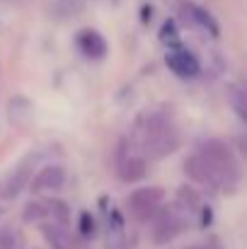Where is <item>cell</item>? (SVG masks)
I'll return each mask as SVG.
<instances>
[{
  "label": "cell",
  "instance_id": "cell-11",
  "mask_svg": "<svg viewBox=\"0 0 247 249\" xmlns=\"http://www.w3.org/2000/svg\"><path fill=\"white\" fill-rule=\"evenodd\" d=\"M177 206L182 211H189V213L201 211V196H199V191L196 189H189V186L177 189Z\"/></svg>",
  "mask_w": 247,
  "mask_h": 249
},
{
  "label": "cell",
  "instance_id": "cell-10",
  "mask_svg": "<svg viewBox=\"0 0 247 249\" xmlns=\"http://www.w3.org/2000/svg\"><path fill=\"white\" fill-rule=\"evenodd\" d=\"M184 12H187V17H189L196 27H201V29L209 32L211 36H218V24H216V19H213L204 7H199V5H189V7H184Z\"/></svg>",
  "mask_w": 247,
  "mask_h": 249
},
{
  "label": "cell",
  "instance_id": "cell-3",
  "mask_svg": "<svg viewBox=\"0 0 247 249\" xmlns=\"http://www.w3.org/2000/svg\"><path fill=\"white\" fill-rule=\"evenodd\" d=\"M163 189L160 186H146V189H136L131 196H129V208H131V215L138 220V223H148L163 206Z\"/></svg>",
  "mask_w": 247,
  "mask_h": 249
},
{
  "label": "cell",
  "instance_id": "cell-4",
  "mask_svg": "<svg viewBox=\"0 0 247 249\" xmlns=\"http://www.w3.org/2000/svg\"><path fill=\"white\" fill-rule=\"evenodd\" d=\"M153 218H155V223H153V240L158 245L172 242L182 232V228H184L182 218L177 213H172V211H158Z\"/></svg>",
  "mask_w": 247,
  "mask_h": 249
},
{
  "label": "cell",
  "instance_id": "cell-9",
  "mask_svg": "<svg viewBox=\"0 0 247 249\" xmlns=\"http://www.w3.org/2000/svg\"><path fill=\"white\" fill-rule=\"evenodd\" d=\"M78 46L85 56H92V58H102L107 53V41L102 39V34H97L92 29H85L78 36Z\"/></svg>",
  "mask_w": 247,
  "mask_h": 249
},
{
  "label": "cell",
  "instance_id": "cell-12",
  "mask_svg": "<svg viewBox=\"0 0 247 249\" xmlns=\"http://www.w3.org/2000/svg\"><path fill=\"white\" fill-rule=\"evenodd\" d=\"M27 184H29V169H27V167L15 169V174L10 177V181H7V186H5V196H7V198H15Z\"/></svg>",
  "mask_w": 247,
  "mask_h": 249
},
{
  "label": "cell",
  "instance_id": "cell-21",
  "mask_svg": "<svg viewBox=\"0 0 247 249\" xmlns=\"http://www.w3.org/2000/svg\"><path fill=\"white\" fill-rule=\"evenodd\" d=\"M187 249H206V247H199V245H196V247H187Z\"/></svg>",
  "mask_w": 247,
  "mask_h": 249
},
{
  "label": "cell",
  "instance_id": "cell-14",
  "mask_svg": "<svg viewBox=\"0 0 247 249\" xmlns=\"http://www.w3.org/2000/svg\"><path fill=\"white\" fill-rule=\"evenodd\" d=\"M109 247L124 249V223H121L119 213H114L112 223H109Z\"/></svg>",
  "mask_w": 247,
  "mask_h": 249
},
{
  "label": "cell",
  "instance_id": "cell-15",
  "mask_svg": "<svg viewBox=\"0 0 247 249\" xmlns=\"http://www.w3.org/2000/svg\"><path fill=\"white\" fill-rule=\"evenodd\" d=\"M49 211H51V215H54L61 225H68L71 211H68V206H66L63 201H51V203H49Z\"/></svg>",
  "mask_w": 247,
  "mask_h": 249
},
{
  "label": "cell",
  "instance_id": "cell-19",
  "mask_svg": "<svg viewBox=\"0 0 247 249\" xmlns=\"http://www.w3.org/2000/svg\"><path fill=\"white\" fill-rule=\"evenodd\" d=\"M235 109H238V114L245 119V104H243V92H240V89H235Z\"/></svg>",
  "mask_w": 247,
  "mask_h": 249
},
{
  "label": "cell",
  "instance_id": "cell-8",
  "mask_svg": "<svg viewBox=\"0 0 247 249\" xmlns=\"http://www.w3.org/2000/svg\"><path fill=\"white\" fill-rule=\"evenodd\" d=\"M116 167H119V177L126 184H133V181H138V179L146 177V160L138 158V155H131L129 153L121 162H116Z\"/></svg>",
  "mask_w": 247,
  "mask_h": 249
},
{
  "label": "cell",
  "instance_id": "cell-18",
  "mask_svg": "<svg viewBox=\"0 0 247 249\" xmlns=\"http://www.w3.org/2000/svg\"><path fill=\"white\" fill-rule=\"evenodd\" d=\"M80 232L82 235H92L95 232V220L90 213H82L80 215Z\"/></svg>",
  "mask_w": 247,
  "mask_h": 249
},
{
  "label": "cell",
  "instance_id": "cell-6",
  "mask_svg": "<svg viewBox=\"0 0 247 249\" xmlns=\"http://www.w3.org/2000/svg\"><path fill=\"white\" fill-rule=\"evenodd\" d=\"M66 184V169L61 165H49L39 169V174L29 181L32 191H46V189H61Z\"/></svg>",
  "mask_w": 247,
  "mask_h": 249
},
{
  "label": "cell",
  "instance_id": "cell-13",
  "mask_svg": "<svg viewBox=\"0 0 247 249\" xmlns=\"http://www.w3.org/2000/svg\"><path fill=\"white\" fill-rule=\"evenodd\" d=\"M44 237L54 249H68V237L58 225H44Z\"/></svg>",
  "mask_w": 247,
  "mask_h": 249
},
{
  "label": "cell",
  "instance_id": "cell-16",
  "mask_svg": "<svg viewBox=\"0 0 247 249\" xmlns=\"http://www.w3.org/2000/svg\"><path fill=\"white\" fill-rule=\"evenodd\" d=\"M44 213H46V208H44L41 203H27V208H24V220H27V223H32V220H41Z\"/></svg>",
  "mask_w": 247,
  "mask_h": 249
},
{
  "label": "cell",
  "instance_id": "cell-7",
  "mask_svg": "<svg viewBox=\"0 0 247 249\" xmlns=\"http://www.w3.org/2000/svg\"><path fill=\"white\" fill-rule=\"evenodd\" d=\"M167 66L182 78H191L199 73V61L189 51H172L167 56Z\"/></svg>",
  "mask_w": 247,
  "mask_h": 249
},
{
  "label": "cell",
  "instance_id": "cell-2",
  "mask_svg": "<svg viewBox=\"0 0 247 249\" xmlns=\"http://www.w3.org/2000/svg\"><path fill=\"white\" fill-rule=\"evenodd\" d=\"M199 155H204L211 167L218 172V177H221V186H228L230 191L235 189V184H238V179H240V165H238V158H235V153L230 150V145H226L223 141H206L204 145H201V153ZM226 189V191H228Z\"/></svg>",
  "mask_w": 247,
  "mask_h": 249
},
{
  "label": "cell",
  "instance_id": "cell-1",
  "mask_svg": "<svg viewBox=\"0 0 247 249\" xmlns=\"http://www.w3.org/2000/svg\"><path fill=\"white\" fill-rule=\"evenodd\" d=\"M179 148V133L172 126V121L165 116L163 111H155L148 116L146 124V150L153 160L167 158Z\"/></svg>",
  "mask_w": 247,
  "mask_h": 249
},
{
  "label": "cell",
  "instance_id": "cell-5",
  "mask_svg": "<svg viewBox=\"0 0 247 249\" xmlns=\"http://www.w3.org/2000/svg\"><path fill=\"white\" fill-rule=\"evenodd\" d=\"M184 172H187V177L194 179L196 184H204V186H221L218 172L211 167V162H209L204 155H191V158H187Z\"/></svg>",
  "mask_w": 247,
  "mask_h": 249
},
{
  "label": "cell",
  "instance_id": "cell-17",
  "mask_svg": "<svg viewBox=\"0 0 247 249\" xmlns=\"http://www.w3.org/2000/svg\"><path fill=\"white\" fill-rule=\"evenodd\" d=\"M0 249H17V237L10 228L0 230Z\"/></svg>",
  "mask_w": 247,
  "mask_h": 249
},
{
  "label": "cell",
  "instance_id": "cell-20",
  "mask_svg": "<svg viewBox=\"0 0 247 249\" xmlns=\"http://www.w3.org/2000/svg\"><path fill=\"white\" fill-rule=\"evenodd\" d=\"M206 249H221V247H218V242H213V247H209V245H206Z\"/></svg>",
  "mask_w": 247,
  "mask_h": 249
}]
</instances>
